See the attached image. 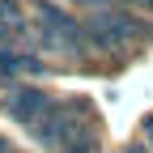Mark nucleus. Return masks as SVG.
I'll use <instances>...</instances> for the list:
<instances>
[{
  "mask_svg": "<svg viewBox=\"0 0 153 153\" xmlns=\"http://www.w3.org/2000/svg\"><path fill=\"white\" fill-rule=\"evenodd\" d=\"M30 13L38 17L34 22V34L47 51H64V55H85L89 51V38H85V26L68 17L60 4L51 0H30Z\"/></svg>",
  "mask_w": 153,
  "mask_h": 153,
  "instance_id": "f257e3e1",
  "label": "nucleus"
},
{
  "mask_svg": "<svg viewBox=\"0 0 153 153\" xmlns=\"http://www.w3.org/2000/svg\"><path fill=\"white\" fill-rule=\"evenodd\" d=\"M81 26H85L89 47H98V51H123V47H132L140 38V22L132 13H119V9H98Z\"/></svg>",
  "mask_w": 153,
  "mask_h": 153,
  "instance_id": "f03ea898",
  "label": "nucleus"
},
{
  "mask_svg": "<svg viewBox=\"0 0 153 153\" xmlns=\"http://www.w3.org/2000/svg\"><path fill=\"white\" fill-rule=\"evenodd\" d=\"M55 102L47 98L43 89H34V85H17L9 98H4V111H9V119L13 123H22L26 132H34L38 123H43V115L51 111Z\"/></svg>",
  "mask_w": 153,
  "mask_h": 153,
  "instance_id": "7ed1b4c3",
  "label": "nucleus"
},
{
  "mask_svg": "<svg viewBox=\"0 0 153 153\" xmlns=\"http://www.w3.org/2000/svg\"><path fill=\"white\" fill-rule=\"evenodd\" d=\"M30 26H26V13L17 0H0V43H13V38H22Z\"/></svg>",
  "mask_w": 153,
  "mask_h": 153,
  "instance_id": "20e7f679",
  "label": "nucleus"
},
{
  "mask_svg": "<svg viewBox=\"0 0 153 153\" xmlns=\"http://www.w3.org/2000/svg\"><path fill=\"white\" fill-rule=\"evenodd\" d=\"M60 153H98V132H94L89 119H76V128L68 132V140Z\"/></svg>",
  "mask_w": 153,
  "mask_h": 153,
  "instance_id": "39448f33",
  "label": "nucleus"
},
{
  "mask_svg": "<svg viewBox=\"0 0 153 153\" xmlns=\"http://www.w3.org/2000/svg\"><path fill=\"white\" fill-rule=\"evenodd\" d=\"M145 145H149V153H153V115L145 119Z\"/></svg>",
  "mask_w": 153,
  "mask_h": 153,
  "instance_id": "423d86ee",
  "label": "nucleus"
},
{
  "mask_svg": "<svg viewBox=\"0 0 153 153\" xmlns=\"http://www.w3.org/2000/svg\"><path fill=\"white\" fill-rule=\"evenodd\" d=\"M81 4H89L94 13H98V9H106V4H111V0H81Z\"/></svg>",
  "mask_w": 153,
  "mask_h": 153,
  "instance_id": "0eeeda50",
  "label": "nucleus"
},
{
  "mask_svg": "<svg viewBox=\"0 0 153 153\" xmlns=\"http://www.w3.org/2000/svg\"><path fill=\"white\" fill-rule=\"evenodd\" d=\"M0 153H9V145H4V136H0Z\"/></svg>",
  "mask_w": 153,
  "mask_h": 153,
  "instance_id": "6e6552de",
  "label": "nucleus"
},
{
  "mask_svg": "<svg viewBox=\"0 0 153 153\" xmlns=\"http://www.w3.org/2000/svg\"><path fill=\"white\" fill-rule=\"evenodd\" d=\"M123 153H140V149H123Z\"/></svg>",
  "mask_w": 153,
  "mask_h": 153,
  "instance_id": "1a4fd4ad",
  "label": "nucleus"
}]
</instances>
